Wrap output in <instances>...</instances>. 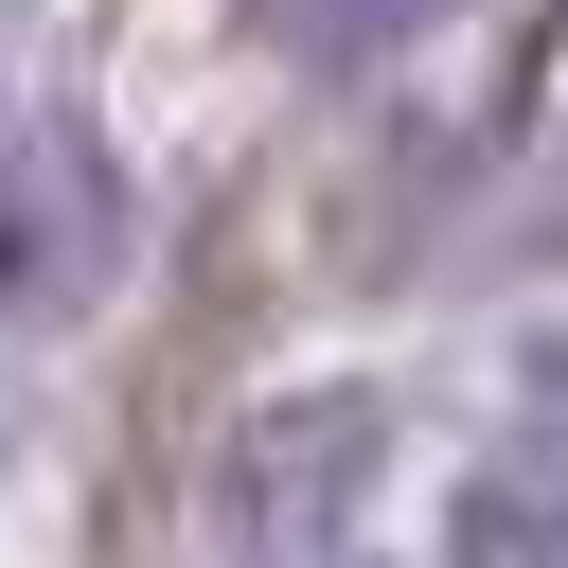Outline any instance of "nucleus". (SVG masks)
<instances>
[{"label": "nucleus", "instance_id": "obj_1", "mask_svg": "<svg viewBox=\"0 0 568 568\" xmlns=\"http://www.w3.org/2000/svg\"><path fill=\"white\" fill-rule=\"evenodd\" d=\"M373 479H390V390L302 373V390H248V408L213 426L195 515H213L248 568H337V532L373 515Z\"/></svg>", "mask_w": 568, "mask_h": 568}, {"label": "nucleus", "instance_id": "obj_2", "mask_svg": "<svg viewBox=\"0 0 568 568\" xmlns=\"http://www.w3.org/2000/svg\"><path fill=\"white\" fill-rule=\"evenodd\" d=\"M142 248V195H124V160L71 124V106H18V320L53 337V320H89V284Z\"/></svg>", "mask_w": 568, "mask_h": 568}, {"label": "nucleus", "instance_id": "obj_3", "mask_svg": "<svg viewBox=\"0 0 568 568\" xmlns=\"http://www.w3.org/2000/svg\"><path fill=\"white\" fill-rule=\"evenodd\" d=\"M444 568H568V444H497L444 479Z\"/></svg>", "mask_w": 568, "mask_h": 568}, {"label": "nucleus", "instance_id": "obj_4", "mask_svg": "<svg viewBox=\"0 0 568 568\" xmlns=\"http://www.w3.org/2000/svg\"><path fill=\"white\" fill-rule=\"evenodd\" d=\"M444 0H248V36L284 53V71H373V53H408Z\"/></svg>", "mask_w": 568, "mask_h": 568}]
</instances>
